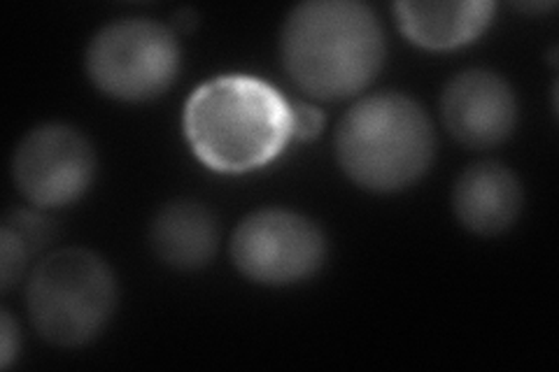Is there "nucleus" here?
<instances>
[{"label":"nucleus","mask_w":559,"mask_h":372,"mask_svg":"<svg viewBox=\"0 0 559 372\" xmlns=\"http://www.w3.org/2000/svg\"><path fill=\"white\" fill-rule=\"evenodd\" d=\"M388 43L376 12L357 0L296 5L280 33L289 80L318 100L361 94L382 70Z\"/></svg>","instance_id":"1"},{"label":"nucleus","mask_w":559,"mask_h":372,"mask_svg":"<svg viewBox=\"0 0 559 372\" xmlns=\"http://www.w3.org/2000/svg\"><path fill=\"white\" fill-rule=\"evenodd\" d=\"M185 135L207 168L226 175L273 164L292 140V103L250 75H222L194 88L185 105Z\"/></svg>","instance_id":"2"},{"label":"nucleus","mask_w":559,"mask_h":372,"mask_svg":"<svg viewBox=\"0 0 559 372\" xmlns=\"http://www.w3.org/2000/svg\"><path fill=\"white\" fill-rule=\"evenodd\" d=\"M436 152L433 127L423 105L406 94L382 92L357 100L336 131V158L357 187L394 193L423 180Z\"/></svg>","instance_id":"3"},{"label":"nucleus","mask_w":559,"mask_h":372,"mask_svg":"<svg viewBox=\"0 0 559 372\" xmlns=\"http://www.w3.org/2000/svg\"><path fill=\"white\" fill-rule=\"evenodd\" d=\"M117 277L108 261L82 247L49 254L33 271L26 308L33 328L57 347H82L110 324Z\"/></svg>","instance_id":"4"},{"label":"nucleus","mask_w":559,"mask_h":372,"mask_svg":"<svg viewBox=\"0 0 559 372\" xmlns=\"http://www.w3.org/2000/svg\"><path fill=\"white\" fill-rule=\"evenodd\" d=\"M180 45L175 33L143 16L103 26L86 47V75L100 94L124 103L159 98L178 80Z\"/></svg>","instance_id":"5"},{"label":"nucleus","mask_w":559,"mask_h":372,"mask_svg":"<svg viewBox=\"0 0 559 372\" xmlns=\"http://www.w3.org/2000/svg\"><path fill=\"white\" fill-rule=\"evenodd\" d=\"M231 261L240 275L266 287H289L320 273L326 238L318 221L283 207L245 217L231 236Z\"/></svg>","instance_id":"6"},{"label":"nucleus","mask_w":559,"mask_h":372,"mask_svg":"<svg viewBox=\"0 0 559 372\" xmlns=\"http://www.w3.org/2000/svg\"><path fill=\"white\" fill-rule=\"evenodd\" d=\"M96 152L66 123H43L24 135L12 158V180L35 207H66L90 191Z\"/></svg>","instance_id":"7"},{"label":"nucleus","mask_w":559,"mask_h":372,"mask_svg":"<svg viewBox=\"0 0 559 372\" xmlns=\"http://www.w3.org/2000/svg\"><path fill=\"white\" fill-rule=\"evenodd\" d=\"M445 129L460 145L489 149L509 140L518 127L513 86L492 70H464L452 77L441 98Z\"/></svg>","instance_id":"8"},{"label":"nucleus","mask_w":559,"mask_h":372,"mask_svg":"<svg viewBox=\"0 0 559 372\" xmlns=\"http://www.w3.org/2000/svg\"><path fill=\"white\" fill-rule=\"evenodd\" d=\"M524 191L518 175L503 164L483 161L466 168L452 189V209L476 236H499L522 212Z\"/></svg>","instance_id":"9"},{"label":"nucleus","mask_w":559,"mask_h":372,"mask_svg":"<svg viewBox=\"0 0 559 372\" xmlns=\"http://www.w3.org/2000/svg\"><path fill=\"white\" fill-rule=\"evenodd\" d=\"M396 24L406 38L429 51H450L474 43L492 24L489 0H425L394 5Z\"/></svg>","instance_id":"10"},{"label":"nucleus","mask_w":559,"mask_h":372,"mask_svg":"<svg viewBox=\"0 0 559 372\" xmlns=\"http://www.w3.org/2000/svg\"><path fill=\"white\" fill-rule=\"evenodd\" d=\"M150 244L156 259L170 268L199 271L217 254V217L203 203L173 201L152 219Z\"/></svg>","instance_id":"11"},{"label":"nucleus","mask_w":559,"mask_h":372,"mask_svg":"<svg viewBox=\"0 0 559 372\" xmlns=\"http://www.w3.org/2000/svg\"><path fill=\"white\" fill-rule=\"evenodd\" d=\"M3 226L10 228L12 233L20 238L33 254L43 252L45 247L57 236V230H55V226H51V221L45 219L43 215H38V212H31V209L10 212Z\"/></svg>","instance_id":"12"},{"label":"nucleus","mask_w":559,"mask_h":372,"mask_svg":"<svg viewBox=\"0 0 559 372\" xmlns=\"http://www.w3.org/2000/svg\"><path fill=\"white\" fill-rule=\"evenodd\" d=\"M33 252L10 228L0 226V287L10 291L20 281Z\"/></svg>","instance_id":"13"},{"label":"nucleus","mask_w":559,"mask_h":372,"mask_svg":"<svg viewBox=\"0 0 559 372\" xmlns=\"http://www.w3.org/2000/svg\"><path fill=\"white\" fill-rule=\"evenodd\" d=\"M324 129V115L308 103H292V137L310 143Z\"/></svg>","instance_id":"14"},{"label":"nucleus","mask_w":559,"mask_h":372,"mask_svg":"<svg viewBox=\"0 0 559 372\" xmlns=\"http://www.w3.org/2000/svg\"><path fill=\"white\" fill-rule=\"evenodd\" d=\"M20 357V326L14 324L10 312L0 314V365L10 368Z\"/></svg>","instance_id":"15"},{"label":"nucleus","mask_w":559,"mask_h":372,"mask_svg":"<svg viewBox=\"0 0 559 372\" xmlns=\"http://www.w3.org/2000/svg\"><path fill=\"white\" fill-rule=\"evenodd\" d=\"M197 24H199V16L194 14V10H180L175 14V26H178V31L182 33H191Z\"/></svg>","instance_id":"16"}]
</instances>
